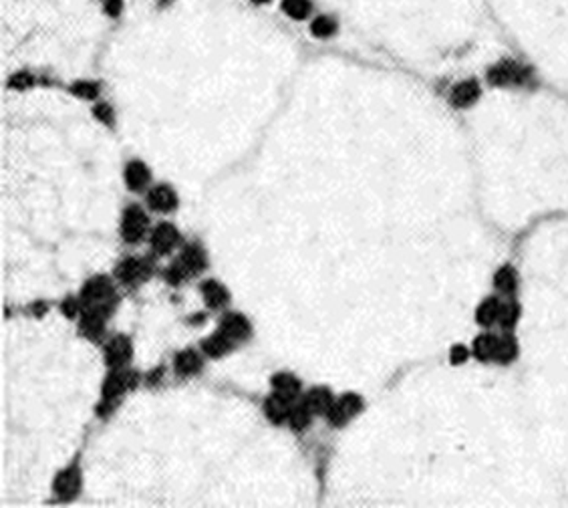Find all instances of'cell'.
Here are the masks:
<instances>
[{"instance_id":"cell-1","label":"cell","mask_w":568,"mask_h":508,"mask_svg":"<svg viewBox=\"0 0 568 508\" xmlns=\"http://www.w3.org/2000/svg\"><path fill=\"white\" fill-rule=\"evenodd\" d=\"M487 81L494 87H528L534 85V73L516 59H502L487 69Z\"/></svg>"},{"instance_id":"cell-2","label":"cell","mask_w":568,"mask_h":508,"mask_svg":"<svg viewBox=\"0 0 568 508\" xmlns=\"http://www.w3.org/2000/svg\"><path fill=\"white\" fill-rule=\"evenodd\" d=\"M147 230H149V216L147 212L137 206V204H130L123 216H121V236L125 242L130 245H137L146 238Z\"/></svg>"},{"instance_id":"cell-3","label":"cell","mask_w":568,"mask_h":508,"mask_svg":"<svg viewBox=\"0 0 568 508\" xmlns=\"http://www.w3.org/2000/svg\"><path fill=\"white\" fill-rule=\"evenodd\" d=\"M113 311V301L111 303H103V305H91L87 311L83 313L81 319V331L83 335H87L89 339L97 341L103 335L105 329V321Z\"/></svg>"},{"instance_id":"cell-4","label":"cell","mask_w":568,"mask_h":508,"mask_svg":"<svg viewBox=\"0 0 568 508\" xmlns=\"http://www.w3.org/2000/svg\"><path fill=\"white\" fill-rule=\"evenodd\" d=\"M361 410H363V399L357 394H345L331 406V410L326 411V418L335 427H342Z\"/></svg>"},{"instance_id":"cell-5","label":"cell","mask_w":568,"mask_h":508,"mask_svg":"<svg viewBox=\"0 0 568 508\" xmlns=\"http://www.w3.org/2000/svg\"><path fill=\"white\" fill-rule=\"evenodd\" d=\"M137 383V376L133 371H127V369H115L111 376L105 379L103 383V404H111L115 401L117 397L125 394L127 390L135 387Z\"/></svg>"},{"instance_id":"cell-6","label":"cell","mask_w":568,"mask_h":508,"mask_svg":"<svg viewBox=\"0 0 568 508\" xmlns=\"http://www.w3.org/2000/svg\"><path fill=\"white\" fill-rule=\"evenodd\" d=\"M81 470L77 464H71L67 466L63 472H59L55 482H53V488L55 494L61 498V500H73L79 490H81Z\"/></svg>"},{"instance_id":"cell-7","label":"cell","mask_w":568,"mask_h":508,"mask_svg":"<svg viewBox=\"0 0 568 508\" xmlns=\"http://www.w3.org/2000/svg\"><path fill=\"white\" fill-rule=\"evenodd\" d=\"M83 301L91 307V305H103V303H111L113 301V284L107 277H93L85 282L83 287Z\"/></svg>"},{"instance_id":"cell-8","label":"cell","mask_w":568,"mask_h":508,"mask_svg":"<svg viewBox=\"0 0 568 508\" xmlns=\"http://www.w3.org/2000/svg\"><path fill=\"white\" fill-rule=\"evenodd\" d=\"M178 204L179 200L176 190L167 184H158L147 192V206L153 212H174Z\"/></svg>"},{"instance_id":"cell-9","label":"cell","mask_w":568,"mask_h":508,"mask_svg":"<svg viewBox=\"0 0 568 508\" xmlns=\"http://www.w3.org/2000/svg\"><path fill=\"white\" fill-rule=\"evenodd\" d=\"M117 277L125 284H135L151 277V263L147 259H135L127 256L123 263L117 266Z\"/></svg>"},{"instance_id":"cell-10","label":"cell","mask_w":568,"mask_h":508,"mask_svg":"<svg viewBox=\"0 0 568 508\" xmlns=\"http://www.w3.org/2000/svg\"><path fill=\"white\" fill-rule=\"evenodd\" d=\"M181 236L172 222H160L151 232V248L158 254H169L179 245Z\"/></svg>"},{"instance_id":"cell-11","label":"cell","mask_w":568,"mask_h":508,"mask_svg":"<svg viewBox=\"0 0 568 508\" xmlns=\"http://www.w3.org/2000/svg\"><path fill=\"white\" fill-rule=\"evenodd\" d=\"M482 95V89H480V83L476 79H466V81L457 83L452 87L450 91V103L454 105L455 109H468L471 107L478 99Z\"/></svg>"},{"instance_id":"cell-12","label":"cell","mask_w":568,"mask_h":508,"mask_svg":"<svg viewBox=\"0 0 568 508\" xmlns=\"http://www.w3.org/2000/svg\"><path fill=\"white\" fill-rule=\"evenodd\" d=\"M131 355H133V345L125 335L113 337L105 347V361L113 369H121L123 365H127Z\"/></svg>"},{"instance_id":"cell-13","label":"cell","mask_w":568,"mask_h":508,"mask_svg":"<svg viewBox=\"0 0 568 508\" xmlns=\"http://www.w3.org/2000/svg\"><path fill=\"white\" fill-rule=\"evenodd\" d=\"M123 180H125V186L130 188L131 192H141L151 181V170L141 160H131L130 164L125 165Z\"/></svg>"},{"instance_id":"cell-14","label":"cell","mask_w":568,"mask_h":508,"mask_svg":"<svg viewBox=\"0 0 568 508\" xmlns=\"http://www.w3.org/2000/svg\"><path fill=\"white\" fill-rule=\"evenodd\" d=\"M220 331L232 341H242L250 335V323L240 313H230L220 321Z\"/></svg>"},{"instance_id":"cell-15","label":"cell","mask_w":568,"mask_h":508,"mask_svg":"<svg viewBox=\"0 0 568 508\" xmlns=\"http://www.w3.org/2000/svg\"><path fill=\"white\" fill-rule=\"evenodd\" d=\"M178 263L188 270V275H195V273H202V270L206 268L208 261H206V252H204L202 246L188 245L183 250H181Z\"/></svg>"},{"instance_id":"cell-16","label":"cell","mask_w":568,"mask_h":508,"mask_svg":"<svg viewBox=\"0 0 568 508\" xmlns=\"http://www.w3.org/2000/svg\"><path fill=\"white\" fill-rule=\"evenodd\" d=\"M202 296H204L206 305L212 307V309H222V307H226L228 301H230L226 287L220 284L218 280H206L202 284Z\"/></svg>"},{"instance_id":"cell-17","label":"cell","mask_w":568,"mask_h":508,"mask_svg":"<svg viewBox=\"0 0 568 508\" xmlns=\"http://www.w3.org/2000/svg\"><path fill=\"white\" fill-rule=\"evenodd\" d=\"M291 408H293V406H291L289 399L272 394L268 399H266V404H264V413H266V418H268L272 424H282V422L289 420Z\"/></svg>"},{"instance_id":"cell-18","label":"cell","mask_w":568,"mask_h":508,"mask_svg":"<svg viewBox=\"0 0 568 508\" xmlns=\"http://www.w3.org/2000/svg\"><path fill=\"white\" fill-rule=\"evenodd\" d=\"M303 404L309 408L310 413H326L331 410V406L335 404V399H333V395L326 387H314L305 395Z\"/></svg>"},{"instance_id":"cell-19","label":"cell","mask_w":568,"mask_h":508,"mask_svg":"<svg viewBox=\"0 0 568 508\" xmlns=\"http://www.w3.org/2000/svg\"><path fill=\"white\" fill-rule=\"evenodd\" d=\"M272 387H275L276 395L293 401L294 397L298 395V392H300V381L293 373H276L272 377Z\"/></svg>"},{"instance_id":"cell-20","label":"cell","mask_w":568,"mask_h":508,"mask_svg":"<svg viewBox=\"0 0 568 508\" xmlns=\"http://www.w3.org/2000/svg\"><path fill=\"white\" fill-rule=\"evenodd\" d=\"M339 31V20L331 15H319L310 20V34L314 39H331Z\"/></svg>"},{"instance_id":"cell-21","label":"cell","mask_w":568,"mask_h":508,"mask_svg":"<svg viewBox=\"0 0 568 508\" xmlns=\"http://www.w3.org/2000/svg\"><path fill=\"white\" fill-rule=\"evenodd\" d=\"M500 305L502 301L496 296H487L486 301L480 303L478 311H476V321L484 327H490L494 323H498V313H500Z\"/></svg>"},{"instance_id":"cell-22","label":"cell","mask_w":568,"mask_h":508,"mask_svg":"<svg viewBox=\"0 0 568 508\" xmlns=\"http://www.w3.org/2000/svg\"><path fill=\"white\" fill-rule=\"evenodd\" d=\"M174 367H176L178 376H195L202 369V357L192 349L181 351V353L176 355Z\"/></svg>"},{"instance_id":"cell-23","label":"cell","mask_w":568,"mask_h":508,"mask_svg":"<svg viewBox=\"0 0 568 508\" xmlns=\"http://www.w3.org/2000/svg\"><path fill=\"white\" fill-rule=\"evenodd\" d=\"M232 349V339L224 335L222 331H218L216 335H210L204 343H202V351L210 357H222Z\"/></svg>"},{"instance_id":"cell-24","label":"cell","mask_w":568,"mask_h":508,"mask_svg":"<svg viewBox=\"0 0 568 508\" xmlns=\"http://www.w3.org/2000/svg\"><path fill=\"white\" fill-rule=\"evenodd\" d=\"M280 11L293 20H307L312 15V0H282Z\"/></svg>"},{"instance_id":"cell-25","label":"cell","mask_w":568,"mask_h":508,"mask_svg":"<svg viewBox=\"0 0 568 508\" xmlns=\"http://www.w3.org/2000/svg\"><path fill=\"white\" fill-rule=\"evenodd\" d=\"M518 355V343L512 335H504V337H498V345H496V355H494V361L498 363H512L516 359Z\"/></svg>"},{"instance_id":"cell-26","label":"cell","mask_w":568,"mask_h":508,"mask_svg":"<svg viewBox=\"0 0 568 508\" xmlns=\"http://www.w3.org/2000/svg\"><path fill=\"white\" fill-rule=\"evenodd\" d=\"M496 345H498V337L484 333L473 341V355L480 361H494L496 355Z\"/></svg>"},{"instance_id":"cell-27","label":"cell","mask_w":568,"mask_h":508,"mask_svg":"<svg viewBox=\"0 0 568 508\" xmlns=\"http://www.w3.org/2000/svg\"><path fill=\"white\" fill-rule=\"evenodd\" d=\"M494 287L502 293H514L516 287H518V277H516V270L512 266H502L496 277H494Z\"/></svg>"},{"instance_id":"cell-28","label":"cell","mask_w":568,"mask_h":508,"mask_svg":"<svg viewBox=\"0 0 568 508\" xmlns=\"http://www.w3.org/2000/svg\"><path fill=\"white\" fill-rule=\"evenodd\" d=\"M520 317V307L514 303V301H508V303H502L500 305V313H498V323L502 325L504 329H512L516 325Z\"/></svg>"},{"instance_id":"cell-29","label":"cell","mask_w":568,"mask_h":508,"mask_svg":"<svg viewBox=\"0 0 568 508\" xmlns=\"http://www.w3.org/2000/svg\"><path fill=\"white\" fill-rule=\"evenodd\" d=\"M310 416H312V413H310L309 408H307L305 404H298V406L291 408V413H289V424H291L293 430L300 432V430H305V427L310 424Z\"/></svg>"},{"instance_id":"cell-30","label":"cell","mask_w":568,"mask_h":508,"mask_svg":"<svg viewBox=\"0 0 568 508\" xmlns=\"http://www.w3.org/2000/svg\"><path fill=\"white\" fill-rule=\"evenodd\" d=\"M99 85L93 81H77L71 85V93L79 99H97L99 97Z\"/></svg>"},{"instance_id":"cell-31","label":"cell","mask_w":568,"mask_h":508,"mask_svg":"<svg viewBox=\"0 0 568 508\" xmlns=\"http://www.w3.org/2000/svg\"><path fill=\"white\" fill-rule=\"evenodd\" d=\"M93 114H95V117H97L99 121L105 123L107 128H113L115 125V111L109 103H99V105H95Z\"/></svg>"},{"instance_id":"cell-32","label":"cell","mask_w":568,"mask_h":508,"mask_svg":"<svg viewBox=\"0 0 568 508\" xmlns=\"http://www.w3.org/2000/svg\"><path fill=\"white\" fill-rule=\"evenodd\" d=\"M188 277H190L188 270H186L179 263L172 264V266L167 268V273H165V279H167V282H172V284H179V282H183Z\"/></svg>"},{"instance_id":"cell-33","label":"cell","mask_w":568,"mask_h":508,"mask_svg":"<svg viewBox=\"0 0 568 508\" xmlns=\"http://www.w3.org/2000/svg\"><path fill=\"white\" fill-rule=\"evenodd\" d=\"M468 357H470V351L464 345H454L452 351H450V359H452L454 365H459V363L468 361Z\"/></svg>"},{"instance_id":"cell-34","label":"cell","mask_w":568,"mask_h":508,"mask_svg":"<svg viewBox=\"0 0 568 508\" xmlns=\"http://www.w3.org/2000/svg\"><path fill=\"white\" fill-rule=\"evenodd\" d=\"M103 8L111 18H117L123 11V0H103Z\"/></svg>"},{"instance_id":"cell-35","label":"cell","mask_w":568,"mask_h":508,"mask_svg":"<svg viewBox=\"0 0 568 508\" xmlns=\"http://www.w3.org/2000/svg\"><path fill=\"white\" fill-rule=\"evenodd\" d=\"M33 77L31 75H27V73H18V75H15V77H11V87L13 89H25V87H29V85H33Z\"/></svg>"},{"instance_id":"cell-36","label":"cell","mask_w":568,"mask_h":508,"mask_svg":"<svg viewBox=\"0 0 568 508\" xmlns=\"http://www.w3.org/2000/svg\"><path fill=\"white\" fill-rule=\"evenodd\" d=\"M79 309H81V305H79L77 298H65L63 305H61V311H63V315H67V317H75V315L79 313Z\"/></svg>"},{"instance_id":"cell-37","label":"cell","mask_w":568,"mask_h":508,"mask_svg":"<svg viewBox=\"0 0 568 508\" xmlns=\"http://www.w3.org/2000/svg\"><path fill=\"white\" fill-rule=\"evenodd\" d=\"M250 2H252V4H268V2H270V0H250Z\"/></svg>"}]
</instances>
